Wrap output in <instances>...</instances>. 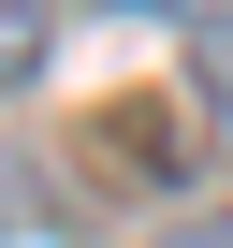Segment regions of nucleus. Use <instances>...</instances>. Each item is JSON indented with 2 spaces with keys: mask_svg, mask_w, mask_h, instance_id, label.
<instances>
[{
  "mask_svg": "<svg viewBox=\"0 0 233 248\" xmlns=\"http://www.w3.org/2000/svg\"><path fill=\"white\" fill-rule=\"evenodd\" d=\"M189 73H204V102L233 117V15H189Z\"/></svg>",
  "mask_w": 233,
  "mask_h": 248,
  "instance_id": "obj_2",
  "label": "nucleus"
},
{
  "mask_svg": "<svg viewBox=\"0 0 233 248\" xmlns=\"http://www.w3.org/2000/svg\"><path fill=\"white\" fill-rule=\"evenodd\" d=\"M116 15H233V0H116Z\"/></svg>",
  "mask_w": 233,
  "mask_h": 248,
  "instance_id": "obj_4",
  "label": "nucleus"
},
{
  "mask_svg": "<svg viewBox=\"0 0 233 248\" xmlns=\"http://www.w3.org/2000/svg\"><path fill=\"white\" fill-rule=\"evenodd\" d=\"M58 15H73V0H0V88H29V73H44Z\"/></svg>",
  "mask_w": 233,
  "mask_h": 248,
  "instance_id": "obj_1",
  "label": "nucleus"
},
{
  "mask_svg": "<svg viewBox=\"0 0 233 248\" xmlns=\"http://www.w3.org/2000/svg\"><path fill=\"white\" fill-rule=\"evenodd\" d=\"M160 248H233V219H175V233H160Z\"/></svg>",
  "mask_w": 233,
  "mask_h": 248,
  "instance_id": "obj_3",
  "label": "nucleus"
}]
</instances>
